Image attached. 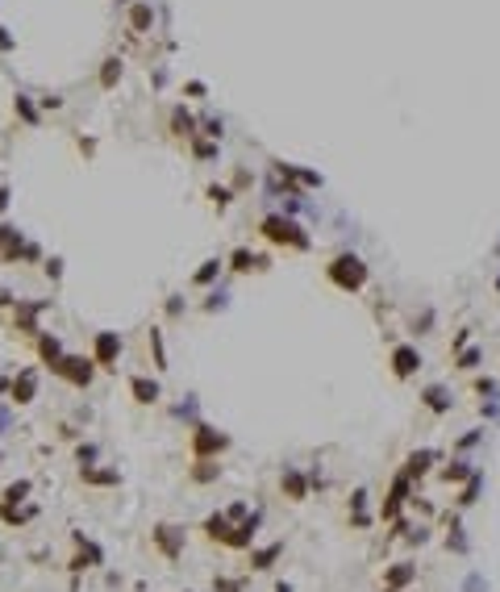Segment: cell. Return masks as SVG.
Wrapping results in <instances>:
<instances>
[{
	"instance_id": "obj_34",
	"label": "cell",
	"mask_w": 500,
	"mask_h": 592,
	"mask_svg": "<svg viewBox=\"0 0 500 592\" xmlns=\"http://www.w3.org/2000/svg\"><path fill=\"white\" fill-rule=\"evenodd\" d=\"M150 351H154V367H159V371H167V346H163L159 325H150Z\"/></svg>"
},
{
	"instance_id": "obj_23",
	"label": "cell",
	"mask_w": 500,
	"mask_h": 592,
	"mask_svg": "<svg viewBox=\"0 0 500 592\" xmlns=\"http://www.w3.org/2000/svg\"><path fill=\"white\" fill-rule=\"evenodd\" d=\"M471 476H475V467H471L467 459H451V463L438 467V480H442V484H467Z\"/></svg>"
},
{
	"instance_id": "obj_14",
	"label": "cell",
	"mask_w": 500,
	"mask_h": 592,
	"mask_svg": "<svg viewBox=\"0 0 500 592\" xmlns=\"http://www.w3.org/2000/svg\"><path fill=\"white\" fill-rule=\"evenodd\" d=\"M80 484H88V488H117L121 484V471L92 463V467H80Z\"/></svg>"
},
{
	"instance_id": "obj_8",
	"label": "cell",
	"mask_w": 500,
	"mask_h": 592,
	"mask_svg": "<svg viewBox=\"0 0 500 592\" xmlns=\"http://www.w3.org/2000/svg\"><path fill=\"white\" fill-rule=\"evenodd\" d=\"M34 397H38V367H21L8 388V405L25 409V405H34Z\"/></svg>"
},
{
	"instance_id": "obj_6",
	"label": "cell",
	"mask_w": 500,
	"mask_h": 592,
	"mask_svg": "<svg viewBox=\"0 0 500 592\" xmlns=\"http://www.w3.org/2000/svg\"><path fill=\"white\" fill-rule=\"evenodd\" d=\"M54 375L59 380H67L71 388H92V380H96V359H84V355H67L63 363L54 367Z\"/></svg>"
},
{
	"instance_id": "obj_45",
	"label": "cell",
	"mask_w": 500,
	"mask_h": 592,
	"mask_svg": "<svg viewBox=\"0 0 500 592\" xmlns=\"http://www.w3.org/2000/svg\"><path fill=\"white\" fill-rule=\"evenodd\" d=\"M480 438H484V430H471V434H463V438H458L455 447H458V451H471V447H475Z\"/></svg>"
},
{
	"instance_id": "obj_39",
	"label": "cell",
	"mask_w": 500,
	"mask_h": 592,
	"mask_svg": "<svg viewBox=\"0 0 500 592\" xmlns=\"http://www.w3.org/2000/svg\"><path fill=\"white\" fill-rule=\"evenodd\" d=\"M475 397L496 401V380H492V375H480V380H475Z\"/></svg>"
},
{
	"instance_id": "obj_35",
	"label": "cell",
	"mask_w": 500,
	"mask_h": 592,
	"mask_svg": "<svg viewBox=\"0 0 500 592\" xmlns=\"http://www.w3.org/2000/svg\"><path fill=\"white\" fill-rule=\"evenodd\" d=\"M13 109H17V117H21L25 126H38V109H34V100H30V96H17V100H13Z\"/></svg>"
},
{
	"instance_id": "obj_44",
	"label": "cell",
	"mask_w": 500,
	"mask_h": 592,
	"mask_svg": "<svg viewBox=\"0 0 500 592\" xmlns=\"http://www.w3.org/2000/svg\"><path fill=\"white\" fill-rule=\"evenodd\" d=\"M42 263H46L42 272L50 275V279H54V284H59V279H63V259H42Z\"/></svg>"
},
{
	"instance_id": "obj_26",
	"label": "cell",
	"mask_w": 500,
	"mask_h": 592,
	"mask_svg": "<svg viewBox=\"0 0 500 592\" xmlns=\"http://www.w3.org/2000/svg\"><path fill=\"white\" fill-rule=\"evenodd\" d=\"M367 497H371L367 488H355V493H350V526H355V530H367V526L375 521V517L367 513Z\"/></svg>"
},
{
	"instance_id": "obj_38",
	"label": "cell",
	"mask_w": 500,
	"mask_h": 592,
	"mask_svg": "<svg viewBox=\"0 0 500 592\" xmlns=\"http://www.w3.org/2000/svg\"><path fill=\"white\" fill-rule=\"evenodd\" d=\"M75 459H80V467H92V463L100 459V447H96V442H80V447H75Z\"/></svg>"
},
{
	"instance_id": "obj_43",
	"label": "cell",
	"mask_w": 500,
	"mask_h": 592,
	"mask_svg": "<svg viewBox=\"0 0 500 592\" xmlns=\"http://www.w3.org/2000/svg\"><path fill=\"white\" fill-rule=\"evenodd\" d=\"M200 126H205L200 134H209V138H221V134H226V130H221V117H205Z\"/></svg>"
},
{
	"instance_id": "obj_31",
	"label": "cell",
	"mask_w": 500,
	"mask_h": 592,
	"mask_svg": "<svg viewBox=\"0 0 500 592\" xmlns=\"http://www.w3.org/2000/svg\"><path fill=\"white\" fill-rule=\"evenodd\" d=\"M217 275H221V259H209V263H200V267H196L192 284H196V288H205V284H213Z\"/></svg>"
},
{
	"instance_id": "obj_4",
	"label": "cell",
	"mask_w": 500,
	"mask_h": 592,
	"mask_svg": "<svg viewBox=\"0 0 500 592\" xmlns=\"http://www.w3.org/2000/svg\"><path fill=\"white\" fill-rule=\"evenodd\" d=\"M259 234L267 238V242H275V246H292V250H309V234L296 226L292 217H279V213H272V217H263V226H259Z\"/></svg>"
},
{
	"instance_id": "obj_13",
	"label": "cell",
	"mask_w": 500,
	"mask_h": 592,
	"mask_svg": "<svg viewBox=\"0 0 500 592\" xmlns=\"http://www.w3.org/2000/svg\"><path fill=\"white\" fill-rule=\"evenodd\" d=\"M417 584V563L413 559H401L392 567H384V592H405Z\"/></svg>"
},
{
	"instance_id": "obj_7",
	"label": "cell",
	"mask_w": 500,
	"mask_h": 592,
	"mask_svg": "<svg viewBox=\"0 0 500 592\" xmlns=\"http://www.w3.org/2000/svg\"><path fill=\"white\" fill-rule=\"evenodd\" d=\"M92 359L100 371H117V359H121V334L117 330H96L92 338Z\"/></svg>"
},
{
	"instance_id": "obj_19",
	"label": "cell",
	"mask_w": 500,
	"mask_h": 592,
	"mask_svg": "<svg viewBox=\"0 0 500 592\" xmlns=\"http://www.w3.org/2000/svg\"><path fill=\"white\" fill-rule=\"evenodd\" d=\"M38 517V505H0V521L4 526H13V530H21V526H30Z\"/></svg>"
},
{
	"instance_id": "obj_46",
	"label": "cell",
	"mask_w": 500,
	"mask_h": 592,
	"mask_svg": "<svg viewBox=\"0 0 500 592\" xmlns=\"http://www.w3.org/2000/svg\"><path fill=\"white\" fill-rule=\"evenodd\" d=\"M467 342H471V330H458L455 338H451V351H455V355H458V351H463Z\"/></svg>"
},
{
	"instance_id": "obj_55",
	"label": "cell",
	"mask_w": 500,
	"mask_h": 592,
	"mask_svg": "<svg viewBox=\"0 0 500 592\" xmlns=\"http://www.w3.org/2000/svg\"><path fill=\"white\" fill-rule=\"evenodd\" d=\"M183 592H188V588H183Z\"/></svg>"
},
{
	"instance_id": "obj_12",
	"label": "cell",
	"mask_w": 500,
	"mask_h": 592,
	"mask_svg": "<svg viewBox=\"0 0 500 592\" xmlns=\"http://www.w3.org/2000/svg\"><path fill=\"white\" fill-rule=\"evenodd\" d=\"M417 371H421V351H417L413 342L392 346V375H396V380H413Z\"/></svg>"
},
{
	"instance_id": "obj_41",
	"label": "cell",
	"mask_w": 500,
	"mask_h": 592,
	"mask_svg": "<svg viewBox=\"0 0 500 592\" xmlns=\"http://www.w3.org/2000/svg\"><path fill=\"white\" fill-rule=\"evenodd\" d=\"M405 543H409V547H425V543H429V530H425V526H409Z\"/></svg>"
},
{
	"instance_id": "obj_28",
	"label": "cell",
	"mask_w": 500,
	"mask_h": 592,
	"mask_svg": "<svg viewBox=\"0 0 500 592\" xmlns=\"http://www.w3.org/2000/svg\"><path fill=\"white\" fill-rule=\"evenodd\" d=\"M171 134H176V138H192V134H196V117H192L183 104L171 113Z\"/></svg>"
},
{
	"instance_id": "obj_52",
	"label": "cell",
	"mask_w": 500,
	"mask_h": 592,
	"mask_svg": "<svg viewBox=\"0 0 500 592\" xmlns=\"http://www.w3.org/2000/svg\"><path fill=\"white\" fill-rule=\"evenodd\" d=\"M405 592H417V588H405Z\"/></svg>"
},
{
	"instance_id": "obj_51",
	"label": "cell",
	"mask_w": 500,
	"mask_h": 592,
	"mask_svg": "<svg viewBox=\"0 0 500 592\" xmlns=\"http://www.w3.org/2000/svg\"><path fill=\"white\" fill-rule=\"evenodd\" d=\"M496 292H500V275H496Z\"/></svg>"
},
{
	"instance_id": "obj_18",
	"label": "cell",
	"mask_w": 500,
	"mask_h": 592,
	"mask_svg": "<svg viewBox=\"0 0 500 592\" xmlns=\"http://www.w3.org/2000/svg\"><path fill=\"white\" fill-rule=\"evenodd\" d=\"M229 272H238V275H246V272H267V255H255V250L238 246V250L229 255Z\"/></svg>"
},
{
	"instance_id": "obj_1",
	"label": "cell",
	"mask_w": 500,
	"mask_h": 592,
	"mask_svg": "<svg viewBox=\"0 0 500 592\" xmlns=\"http://www.w3.org/2000/svg\"><path fill=\"white\" fill-rule=\"evenodd\" d=\"M229 447H233V438H229L226 430L209 425V421H196L192 434H188V455L192 459H221Z\"/></svg>"
},
{
	"instance_id": "obj_53",
	"label": "cell",
	"mask_w": 500,
	"mask_h": 592,
	"mask_svg": "<svg viewBox=\"0 0 500 592\" xmlns=\"http://www.w3.org/2000/svg\"><path fill=\"white\" fill-rule=\"evenodd\" d=\"M0 459H4V451H0Z\"/></svg>"
},
{
	"instance_id": "obj_32",
	"label": "cell",
	"mask_w": 500,
	"mask_h": 592,
	"mask_svg": "<svg viewBox=\"0 0 500 592\" xmlns=\"http://www.w3.org/2000/svg\"><path fill=\"white\" fill-rule=\"evenodd\" d=\"M446 526H451V534H446V550L463 555V550H467V538H463V526H458V517H451V513H446Z\"/></svg>"
},
{
	"instance_id": "obj_49",
	"label": "cell",
	"mask_w": 500,
	"mask_h": 592,
	"mask_svg": "<svg viewBox=\"0 0 500 592\" xmlns=\"http://www.w3.org/2000/svg\"><path fill=\"white\" fill-rule=\"evenodd\" d=\"M467 592H488V584L480 576H467Z\"/></svg>"
},
{
	"instance_id": "obj_29",
	"label": "cell",
	"mask_w": 500,
	"mask_h": 592,
	"mask_svg": "<svg viewBox=\"0 0 500 592\" xmlns=\"http://www.w3.org/2000/svg\"><path fill=\"white\" fill-rule=\"evenodd\" d=\"M480 493H484V471H475L467 484H463V493H458V509H467V505L480 501Z\"/></svg>"
},
{
	"instance_id": "obj_27",
	"label": "cell",
	"mask_w": 500,
	"mask_h": 592,
	"mask_svg": "<svg viewBox=\"0 0 500 592\" xmlns=\"http://www.w3.org/2000/svg\"><path fill=\"white\" fill-rule=\"evenodd\" d=\"M150 25H154L150 4H134V8H130V34H150Z\"/></svg>"
},
{
	"instance_id": "obj_30",
	"label": "cell",
	"mask_w": 500,
	"mask_h": 592,
	"mask_svg": "<svg viewBox=\"0 0 500 592\" xmlns=\"http://www.w3.org/2000/svg\"><path fill=\"white\" fill-rule=\"evenodd\" d=\"M117 80H121V59L113 54V59H104V67H100V88H117Z\"/></svg>"
},
{
	"instance_id": "obj_21",
	"label": "cell",
	"mask_w": 500,
	"mask_h": 592,
	"mask_svg": "<svg viewBox=\"0 0 500 592\" xmlns=\"http://www.w3.org/2000/svg\"><path fill=\"white\" fill-rule=\"evenodd\" d=\"M30 493H34V480H30V476H17V480L4 484L0 505H30Z\"/></svg>"
},
{
	"instance_id": "obj_54",
	"label": "cell",
	"mask_w": 500,
	"mask_h": 592,
	"mask_svg": "<svg viewBox=\"0 0 500 592\" xmlns=\"http://www.w3.org/2000/svg\"><path fill=\"white\" fill-rule=\"evenodd\" d=\"M496 255H500V246H496Z\"/></svg>"
},
{
	"instance_id": "obj_22",
	"label": "cell",
	"mask_w": 500,
	"mask_h": 592,
	"mask_svg": "<svg viewBox=\"0 0 500 592\" xmlns=\"http://www.w3.org/2000/svg\"><path fill=\"white\" fill-rule=\"evenodd\" d=\"M34 342H38V355H42V363L50 367V371H54V367L67 359V351H63V342H59L54 334H38Z\"/></svg>"
},
{
	"instance_id": "obj_16",
	"label": "cell",
	"mask_w": 500,
	"mask_h": 592,
	"mask_svg": "<svg viewBox=\"0 0 500 592\" xmlns=\"http://www.w3.org/2000/svg\"><path fill=\"white\" fill-rule=\"evenodd\" d=\"M221 480V459H192L188 467V484L205 488V484H217Z\"/></svg>"
},
{
	"instance_id": "obj_48",
	"label": "cell",
	"mask_w": 500,
	"mask_h": 592,
	"mask_svg": "<svg viewBox=\"0 0 500 592\" xmlns=\"http://www.w3.org/2000/svg\"><path fill=\"white\" fill-rule=\"evenodd\" d=\"M183 313V296H167V318H180Z\"/></svg>"
},
{
	"instance_id": "obj_10",
	"label": "cell",
	"mask_w": 500,
	"mask_h": 592,
	"mask_svg": "<svg viewBox=\"0 0 500 592\" xmlns=\"http://www.w3.org/2000/svg\"><path fill=\"white\" fill-rule=\"evenodd\" d=\"M71 543H75V555H71V572H84V567H104V550L96 547L92 538H84L80 530L71 534Z\"/></svg>"
},
{
	"instance_id": "obj_3",
	"label": "cell",
	"mask_w": 500,
	"mask_h": 592,
	"mask_svg": "<svg viewBox=\"0 0 500 592\" xmlns=\"http://www.w3.org/2000/svg\"><path fill=\"white\" fill-rule=\"evenodd\" d=\"M150 547H154V555L163 563H180L183 547H188V534H183V526H176V521H154L150 526Z\"/></svg>"
},
{
	"instance_id": "obj_47",
	"label": "cell",
	"mask_w": 500,
	"mask_h": 592,
	"mask_svg": "<svg viewBox=\"0 0 500 592\" xmlns=\"http://www.w3.org/2000/svg\"><path fill=\"white\" fill-rule=\"evenodd\" d=\"M183 92H188V96H192V100H205V84H200V80H192V84H183Z\"/></svg>"
},
{
	"instance_id": "obj_25",
	"label": "cell",
	"mask_w": 500,
	"mask_h": 592,
	"mask_svg": "<svg viewBox=\"0 0 500 592\" xmlns=\"http://www.w3.org/2000/svg\"><path fill=\"white\" fill-rule=\"evenodd\" d=\"M421 405H425L429 413H438V417H442V413H451V405H455V401H451V392H446L442 384H429V388L421 392Z\"/></svg>"
},
{
	"instance_id": "obj_5",
	"label": "cell",
	"mask_w": 500,
	"mask_h": 592,
	"mask_svg": "<svg viewBox=\"0 0 500 592\" xmlns=\"http://www.w3.org/2000/svg\"><path fill=\"white\" fill-rule=\"evenodd\" d=\"M413 501V476L401 467L396 476H392V488H388V497H384V505H379V521H396L401 513H405V505Z\"/></svg>"
},
{
	"instance_id": "obj_17",
	"label": "cell",
	"mask_w": 500,
	"mask_h": 592,
	"mask_svg": "<svg viewBox=\"0 0 500 592\" xmlns=\"http://www.w3.org/2000/svg\"><path fill=\"white\" fill-rule=\"evenodd\" d=\"M130 397H134V405H159L163 384L150 380V375H130Z\"/></svg>"
},
{
	"instance_id": "obj_24",
	"label": "cell",
	"mask_w": 500,
	"mask_h": 592,
	"mask_svg": "<svg viewBox=\"0 0 500 592\" xmlns=\"http://www.w3.org/2000/svg\"><path fill=\"white\" fill-rule=\"evenodd\" d=\"M283 555V543H267V547H250V572H272L275 559Z\"/></svg>"
},
{
	"instance_id": "obj_42",
	"label": "cell",
	"mask_w": 500,
	"mask_h": 592,
	"mask_svg": "<svg viewBox=\"0 0 500 592\" xmlns=\"http://www.w3.org/2000/svg\"><path fill=\"white\" fill-rule=\"evenodd\" d=\"M192 155L209 163V159H217V142H192Z\"/></svg>"
},
{
	"instance_id": "obj_9",
	"label": "cell",
	"mask_w": 500,
	"mask_h": 592,
	"mask_svg": "<svg viewBox=\"0 0 500 592\" xmlns=\"http://www.w3.org/2000/svg\"><path fill=\"white\" fill-rule=\"evenodd\" d=\"M279 493H283L292 505L309 501V493H313V484H309V471H300V467H283V471H279Z\"/></svg>"
},
{
	"instance_id": "obj_11",
	"label": "cell",
	"mask_w": 500,
	"mask_h": 592,
	"mask_svg": "<svg viewBox=\"0 0 500 592\" xmlns=\"http://www.w3.org/2000/svg\"><path fill=\"white\" fill-rule=\"evenodd\" d=\"M259 526H263V513L255 509L246 521H238L233 530H229V538H226V550H250L255 547V534H259Z\"/></svg>"
},
{
	"instance_id": "obj_36",
	"label": "cell",
	"mask_w": 500,
	"mask_h": 592,
	"mask_svg": "<svg viewBox=\"0 0 500 592\" xmlns=\"http://www.w3.org/2000/svg\"><path fill=\"white\" fill-rule=\"evenodd\" d=\"M213 592H246L242 576H213Z\"/></svg>"
},
{
	"instance_id": "obj_2",
	"label": "cell",
	"mask_w": 500,
	"mask_h": 592,
	"mask_svg": "<svg viewBox=\"0 0 500 592\" xmlns=\"http://www.w3.org/2000/svg\"><path fill=\"white\" fill-rule=\"evenodd\" d=\"M325 275H329V284H334V288H342V292H359L371 272H367V263L359 259V255L342 250V255H334V259H329Z\"/></svg>"
},
{
	"instance_id": "obj_50",
	"label": "cell",
	"mask_w": 500,
	"mask_h": 592,
	"mask_svg": "<svg viewBox=\"0 0 500 592\" xmlns=\"http://www.w3.org/2000/svg\"><path fill=\"white\" fill-rule=\"evenodd\" d=\"M275 592H292V584H288V580H279V584H275Z\"/></svg>"
},
{
	"instance_id": "obj_33",
	"label": "cell",
	"mask_w": 500,
	"mask_h": 592,
	"mask_svg": "<svg viewBox=\"0 0 500 592\" xmlns=\"http://www.w3.org/2000/svg\"><path fill=\"white\" fill-rule=\"evenodd\" d=\"M205 196H209V200L217 205V213H221V209H229V200H233V188H226V183H209Z\"/></svg>"
},
{
	"instance_id": "obj_20",
	"label": "cell",
	"mask_w": 500,
	"mask_h": 592,
	"mask_svg": "<svg viewBox=\"0 0 500 592\" xmlns=\"http://www.w3.org/2000/svg\"><path fill=\"white\" fill-rule=\"evenodd\" d=\"M438 451H429V447H421V451H413L409 459H405V471H409L413 480H421V476H429L434 471V463H438Z\"/></svg>"
},
{
	"instance_id": "obj_40",
	"label": "cell",
	"mask_w": 500,
	"mask_h": 592,
	"mask_svg": "<svg viewBox=\"0 0 500 592\" xmlns=\"http://www.w3.org/2000/svg\"><path fill=\"white\" fill-rule=\"evenodd\" d=\"M250 513H255V509H250V505H246V501H233V505H226V517H229V521H233V526H238V521H246Z\"/></svg>"
},
{
	"instance_id": "obj_15",
	"label": "cell",
	"mask_w": 500,
	"mask_h": 592,
	"mask_svg": "<svg viewBox=\"0 0 500 592\" xmlns=\"http://www.w3.org/2000/svg\"><path fill=\"white\" fill-rule=\"evenodd\" d=\"M229 530H233V521L226 517V509H217V513H209V517L200 521V534H205V543H217V547H226Z\"/></svg>"
},
{
	"instance_id": "obj_37",
	"label": "cell",
	"mask_w": 500,
	"mask_h": 592,
	"mask_svg": "<svg viewBox=\"0 0 500 592\" xmlns=\"http://www.w3.org/2000/svg\"><path fill=\"white\" fill-rule=\"evenodd\" d=\"M480 359H484V351H480V346H463V351H458V367H463V371H475Z\"/></svg>"
}]
</instances>
